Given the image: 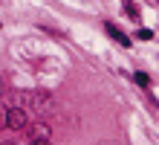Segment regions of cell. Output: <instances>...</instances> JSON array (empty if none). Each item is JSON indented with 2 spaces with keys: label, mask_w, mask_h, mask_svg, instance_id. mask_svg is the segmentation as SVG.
Masks as SVG:
<instances>
[{
  "label": "cell",
  "mask_w": 159,
  "mask_h": 145,
  "mask_svg": "<svg viewBox=\"0 0 159 145\" xmlns=\"http://www.w3.org/2000/svg\"><path fill=\"white\" fill-rule=\"evenodd\" d=\"M6 104L9 108H20L26 113H35V116H49L58 110V102L49 90H12L6 96Z\"/></svg>",
  "instance_id": "obj_1"
},
{
  "label": "cell",
  "mask_w": 159,
  "mask_h": 145,
  "mask_svg": "<svg viewBox=\"0 0 159 145\" xmlns=\"http://www.w3.org/2000/svg\"><path fill=\"white\" fill-rule=\"evenodd\" d=\"M29 125V113L20 110V108H9L6 113V131H23Z\"/></svg>",
  "instance_id": "obj_2"
},
{
  "label": "cell",
  "mask_w": 159,
  "mask_h": 145,
  "mask_svg": "<svg viewBox=\"0 0 159 145\" xmlns=\"http://www.w3.org/2000/svg\"><path fill=\"white\" fill-rule=\"evenodd\" d=\"M52 137V128L46 122H29L26 125V139H49Z\"/></svg>",
  "instance_id": "obj_3"
},
{
  "label": "cell",
  "mask_w": 159,
  "mask_h": 145,
  "mask_svg": "<svg viewBox=\"0 0 159 145\" xmlns=\"http://www.w3.org/2000/svg\"><path fill=\"white\" fill-rule=\"evenodd\" d=\"M104 29H107V35L113 38L116 44H121V46H130V35H125L121 29L116 26V23H104Z\"/></svg>",
  "instance_id": "obj_4"
},
{
  "label": "cell",
  "mask_w": 159,
  "mask_h": 145,
  "mask_svg": "<svg viewBox=\"0 0 159 145\" xmlns=\"http://www.w3.org/2000/svg\"><path fill=\"white\" fill-rule=\"evenodd\" d=\"M133 79H136V84H139V87H151V75H148V73H136Z\"/></svg>",
  "instance_id": "obj_5"
},
{
  "label": "cell",
  "mask_w": 159,
  "mask_h": 145,
  "mask_svg": "<svg viewBox=\"0 0 159 145\" xmlns=\"http://www.w3.org/2000/svg\"><path fill=\"white\" fill-rule=\"evenodd\" d=\"M6 113H9V104L3 102L0 104V131H6Z\"/></svg>",
  "instance_id": "obj_6"
},
{
  "label": "cell",
  "mask_w": 159,
  "mask_h": 145,
  "mask_svg": "<svg viewBox=\"0 0 159 145\" xmlns=\"http://www.w3.org/2000/svg\"><path fill=\"white\" fill-rule=\"evenodd\" d=\"M136 38H139V41H153V32H151V29H139Z\"/></svg>",
  "instance_id": "obj_7"
},
{
  "label": "cell",
  "mask_w": 159,
  "mask_h": 145,
  "mask_svg": "<svg viewBox=\"0 0 159 145\" xmlns=\"http://www.w3.org/2000/svg\"><path fill=\"white\" fill-rule=\"evenodd\" d=\"M125 12H130L133 17H139V9H136V3H130V0H125Z\"/></svg>",
  "instance_id": "obj_8"
},
{
  "label": "cell",
  "mask_w": 159,
  "mask_h": 145,
  "mask_svg": "<svg viewBox=\"0 0 159 145\" xmlns=\"http://www.w3.org/2000/svg\"><path fill=\"white\" fill-rule=\"evenodd\" d=\"M23 145H52V142L49 139H26Z\"/></svg>",
  "instance_id": "obj_9"
},
{
  "label": "cell",
  "mask_w": 159,
  "mask_h": 145,
  "mask_svg": "<svg viewBox=\"0 0 159 145\" xmlns=\"http://www.w3.org/2000/svg\"><path fill=\"white\" fill-rule=\"evenodd\" d=\"M0 145H20V142H15V139H3Z\"/></svg>",
  "instance_id": "obj_10"
},
{
  "label": "cell",
  "mask_w": 159,
  "mask_h": 145,
  "mask_svg": "<svg viewBox=\"0 0 159 145\" xmlns=\"http://www.w3.org/2000/svg\"><path fill=\"white\" fill-rule=\"evenodd\" d=\"M3 93H6V87H3V79H0V99H3Z\"/></svg>",
  "instance_id": "obj_11"
},
{
  "label": "cell",
  "mask_w": 159,
  "mask_h": 145,
  "mask_svg": "<svg viewBox=\"0 0 159 145\" xmlns=\"http://www.w3.org/2000/svg\"><path fill=\"white\" fill-rule=\"evenodd\" d=\"M98 145H119V142H98Z\"/></svg>",
  "instance_id": "obj_12"
}]
</instances>
